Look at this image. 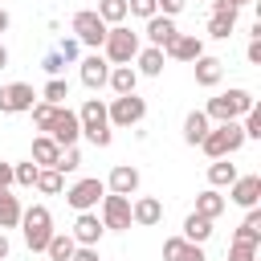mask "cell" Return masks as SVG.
Returning <instances> with one entry per match:
<instances>
[{"label": "cell", "instance_id": "6da1fadb", "mask_svg": "<svg viewBox=\"0 0 261 261\" xmlns=\"http://www.w3.org/2000/svg\"><path fill=\"white\" fill-rule=\"evenodd\" d=\"M20 232H24V245L33 249V253H45V245L53 241V212L45 208V204H33V208H24L20 212Z\"/></svg>", "mask_w": 261, "mask_h": 261}, {"label": "cell", "instance_id": "7a4b0ae2", "mask_svg": "<svg viewBox=\"0 0 261 261\" xmlns=\"http://www.w3.org/2000/svg\"><path fill=\"white\" fill-rule=\"evenodd\" d=\"M257 106V98L249 94V90H228V94H216V98H208V118H216V122H241V114H249Z\"/></svg>", "mask_w": 261, "mask_h": 261}, {"label": "cell", "instance_id": "3957f363", "mask_svg": "<svg viewBox=\"0 0 261 261\" xmlns=\"http://www.w3.org/2000/svg\"><path fill=\"white\" fill-rule=\"evenodd\" d=\"M241 143H245V130H241V122H216V126H208V135H204V155L208 159H228L232 151H241Z\"/></svg>", "mask_w": 261, "mask_h": 261}, {"label": "cell", "instance_id": "277c9868", "mask_svg": "<svg viewBox=\"0 0 261 261\" xmlns=\"http://www.w3.org/2000/svg\"><path fill=\"white\" fill-rule=\"evenodd\" d=\"M135 53H139V33H130L126 24H110L106 41H102V57L110 65H130Z\"/></svg>", "mask_w": 261, "mask_h": 261}, {"label": "cell", "instance_id": "5b68a950", "mask_svg": "<svg viewBox=\"0 0 261 261\" xmlns=\"http://www.w3.org/2000/svg\"><path fill=\"white\" fill-rule=\"evenodd\" d=\"M77 122H82V135L94 143V147H110V118H106V106L98 98H86L82 110H77Z\"/></svg>", "mask_w": 261, "mask_h": 261}, {"label": "cell", "instance_id": "8992f818", "mask_svg": "<svg viewBox=\"0 0 261 261\" xmlns=\"http://www.w3.org/2000/svg\"><path fill=\"white\" fill-rule=\"evenodd\" d=\"M106 29H110V24H106L94 8H82V12H73V20H69V33L77 37V45H90V49H102Z\"/></svg>", "mask_w": 261, "mask_h": 261}, {"label": "cell", "instance_id": "52a82bcc", "mask_svg": "<svg viewBox=\"0 0 261 261\" xmlns=\"http://www.w3.org/2000/svg\"><path fill=\"white\" fill-rule=\"evenodd\" d=\"M45 135H49L57 147H77V139H82L77 110H69V106H57V110H53V118H49V126H45Z\"/></svg>", "mask_w": 261, "mask_h": 261}, {"label": "cell", "instance_id": "ba28073f", "mask_svg": "<svg viewBox=\"0 0 261 261\" xmlns=\"http://www.w3.org/2000/svg\"><path fill=\"white\" fill-rule=\"evenodd\" d=\"M143 114H147V102H143L139 94H118V98L106 106L110 126H139V122H143Z\"/></svg>", "mask_w": 261, "mask_h": 261}, {"label": "cell", "instance_id": "9c48e42d", "mask_svg": "<svg viewBox=\"0 0 261 261\" xmlns=\"http://www.w3.org/2000/svg\"><path fill=\"white\" fill-rule=\"evenodd\" d=\"M135 220H130V196H114V192H106L102 196V228H110V232H126Z\"/></svg>", "mask_w": 261, "mask_h": 261}, {"label": "cell", "instance_id": "30bf717a", "mask_svg": "<svg viewBox=\"0 0 261 261\" xmlns=\"http://www.w3.org/2000/svg\"><path fill=\"white\" fill-rule=\"evenodd\" d=\"M37 102V90L29 82H8L0 86V114H20V110H33Z\"/></svg>", "mask_w": 261, "mask_h": 261}, {"label": "cell", "instance_id": "8fae6325", "mask_svg": "<svg viewBox=\"0 0 261 261\" xmlns=\"http://www.w3.org/2000/svg\"><path fill=\"white\" fill-rule=\"evenodd\" d=\"M102 196H106V184H102V179H77V184L65 192V200H69L77 212H90Z\"/></svg>", "mask_w": 261, "mask_h": 261}, {"label": "cell", "instance_id": "7c38bea8", "mask_svg": "<svg viewBox=\"0 0 261 261\" xmlns=\"http://www.w3.org/2000/svg\"><path fill=\"white\" fill-rule=\"evenodd\" d=\"M237 12H241V8H232V4H224V0H212L208 37H216V41H228V37H232V29H237Z\"/></svg>", "mask_w": 261, "mask_h": 261}, {"label": "cell", "instance_id": "4fadbf2b", "mask_svg": "<svg viewBox=\"0 0 261 261\" xmlns=\"http://www.w3.org/2000/svg\"><path fill=\"white\" fill-rule=\"evenodd\" d=\"M102 232H106V228H102V216H98V212H77V220H73V232H69V237H73L77 245L94 249V245L102 241Z\"/></svg>", "mask_w": 261, "mask_h": 261}, {"label": "cell", "instance_id": "5bb4252c", "mask_svg": "<svg viewBox=\"0 0 261 261\" xmlns=\"http://www.w3.org/2000/svg\"><path fill=\"white\" fill-rule=\"evenodd\" d=\"M200 53H204V41L196 33H175V41L163 49V57H171V61H196Z\"/></svg>", "mask_w": 261, "mask_h": 261}, {"label": "cell", "instance_id": "9a60e30c", "mask_svg": "<svg viewBox=\"0 0 261 261\" xmlns=\"http://www.w3.org/2000/svg\"><path fill=\"white\" fill-rule=\"evenodd\" d=\"M192 73H196V86L212 90V86H220V77H224V61H220V57H208V53H200V57L192 61Z\"/></svg>", "mask_w": 261, "mask_h": 261}, {"label": "cell", "instance_id": "2e32d148", "mask_svg": "<svg viewBox=\"0 0 261 261\" xmlns=\"http://www.w3.org/2000/svg\"><path fill=\"white\" fill-rule=\"evenodd\" d=\"M175 33H179V29H175V16H159V12H155V16L147 20V41H151V49H167V45L175 41Z\"/></svg>", "mask_w": 261, "mask_h": 261}, {"label": "cell", "instance_id": "e0dca14e", "mask_svg": "<svg viewBox=\"0 0 261 261\" xmlns=\"http://www.w3.org/2000/svg\"><path fill=\"white\" fill-rule=\"evenodd\" d=\"M106 77H110V61H106L102 53H90V57H82V86H90V90H102V86H106Z\"/></svg>", "mask_w": 261, "mask_h": 261}, {"label": "cell", "instance_id": "ac0fdd59", "mask_svg": "<svg viewBox=\"0 0 261 261\" xmlns=\"http://www.w3.org/2000/svg\"><path fill=\"white\" fill-rule=\"evenodd\" d=\"M139 188V171L130 167V163H114V171H110V179H106V192H114V196H130Z\"/></svg>", "mask_w": 261, "mask_h": 261}, {"label": "cell", "instance_id": "d6986e66", "mask_svg": "<svg viewBox=\"0 0 261 261\" xmlns=\"http://www.w3.org/2000/svg\"><path fill=\"white\" fill-rule=\"evenodd\" d=\"M130 220H135V224H143V228H151V224H159V220H163V204H159L155 196H139V200L130 204Z\"/></svg>", "mask_w": 261, "mask_h": 261}, {"label": "cell", "instance_id": "ffe728a7", "mask_svg": "<svg viewBox=\"0 0 261 261\" xmlns=\"http://www.w3.org/2000/svg\"><path fill=\"white\" fill-rule=\"evenodd\" d=\"M228 188H232V200H237L241 208H257V200H261V179H257V175H245V179H232Z\"/></svg>", "mask_w": 261, "mask_h": 261}, {"label": "cell", "instance_id": "44dd1931", "mask_svg": "<svg viewBox=\"0 0 261 261\" xmlns=\"http://www.w3.org/2000/svg\"><path fill=\"white\" fill-rule=\"evenodd\" d=\"M208 126H212V118H208L204 110H192V114L184 118V143H188V147H200L204 135H208Z\"/></svg>", "mask_w": 261, "mask_h": 261}, {"label": "cell", "instance_id": "7402d4cb", "mask_svg": "<svg viewBox=\"0 0 261 261\" xmlns=\"http://www.w3.org/2000/svg\"><path fill=\"white\" fill-rule=\"evenodd\" d=\"M106 86H110L114 94H135V86H139V73H135V65H110V77H106Z\"/></svg>", "mask_w": 261, "mask_h": 261}, {"label": "cell", "instance_id": "603a6c76", "mask_svg": "<svg viewBox=\"0 0 261 261\" xmlns=\"http://www.w3.org/2000/svg\"><path fill=\"white\" fill-rule=\"evenodd\" d=\"M20 212V196H12V188H0V228H16Z\"/></svg>", "mask_w": 261, "mask_h": 261}, {"label": "cell", "instance_id": "cb8c5ba5", "mask_svg": "<svg viewBox=\"0 0 261 261\" xmlns=\"http://www.w3.org/2000/svg\"><path fill=\"white\" fill-rule=\"evenodd\" d=\"M224 212V196L216 192V188H204L200 196H196V216H204V220H216Z\"/></svg>", "mask_w": 261, "mask_h": 261}, {"label": "cell", "instance_id": "d4e9b609", "mask_svg": "<svg viewBox=\"0 0 261 261\" xmlns=\"http://www.w3.org/2000/svg\"><path fill=\"white\" fill-rule=\"evenodd\" d=\"M184 241H192V245H204L208 237H212V220H204V216H196V212H188L184 216V232H179Z\"/></svg>", "mask_w": 261, "mask_h": 261}, {"label": "cell", "instance_id": "484cf974", "mask_svg": "<svg viewBox=\"0 0 261 261\" xmlns=\"http://www.w3.org/2000/svg\"><path fill=\"white\" fill-rule=\"evenodd\" d=\"M232 241H237V245H253V249L261 245V212H257V208H249V216L241 220V228H237Z\"/></svg>", "mask_w": 261, "mask_h": 261}, {"label": "cell", "instance_id": "4316f807", "mask_svg": "<svg viewBox=\"0 0 261 261\" xmlns=\"http://www.w3.org/2000/svg\"><path fill=\"white\" fill-rule=\"evenodd\" d=\"M57 155H61V147H57L49 135H37V139H33V163H37V167H53Z\"/></svg>", "mask_w": 261, "mask_h": 261}, {"label": "cell", "instance_id": "83f0119b", "mask_svg": "<svg viewBox=\"0 0 261 261\" xmlns=\"http://www.w3.org/2000/svg\"><path fill=\"white\" fill-rule=\"evenodd\" d=\"M135 61H139L135 73H147V77H159L163 73V49H139Z\"/></svg>", "mask_w": 261, "mask_h": 261}, {"label": "cell", "instance_id": "f1b7e54d", "mask_svg": "<svg viewBox=\"0 0 261 261\" xmlns=\"http://www.w3.org/2000/svg\"><path fill=\"white\" fill-rule=\"evenodd\" d=\"M73 249H77V241H73L69 232H53V241L45 245L49 261H69V257H73Z\"/></svg>", "mask_w": 261, "mask_h": 261}, {"label": "cell", "instance_id": "f546056e", "mask_svg": "<svg viewBox=\"0 0 261 261\" xmlns=\"http://www.w3.org/2000/svg\"><path fill=\"white\" fill-rule=\"evenodd\" d=\"M232 179H241L232 163H224V159H212V163H208V184H212V188H228Z\"/></svg>", "mask_w": 261, "mask_h": 261}, {"label": "cell", "instance_id": "4dcf8cb0", "mask_svg": "<svg viewBox=\"0 0 261 261\" xmlns=\"http://www.w3.org/2000/svg\"><path fill=\"white\" fill-rule=\"evenodd\" d=\"M106 24H122L130 12H126V0H98V8H94Z\"/></svg>", "mask_w": 261, "mask_h": 261}, {"label": "cell", "instance_id": "1f68e13d", "mask_svg": "<svg viewBox=\"0 0 261 261\" xmlns=\"http://www.w3.org/2000/svg\"><path fill=\"white\" fill-rule=\"evenodd\" d=\"M65 98H69V82H65V77H49V82H45V90H41V102L61 106Z\"/></svg>", "mask_w": 261, "mask_h": 261}, {"label": "cell", "instance_id": "d6a6232c", "mask_svg": "<svg viewBox=\"0 0 261 261\" xmlns=\"http://www.w3.org/2000/svg\"><path fill=\"white\" fill-rule=\"evenodd\" d=\"M33 188H37V192H45V196H57V192L65 188V179H61V171H53V167H41Z\"/></svg>", "mask_w": 261, "mask_h": 261}, {"label": "cell", "instance_id": "836d02e7", "mask_svg": "<svg viewBox=\"0 0 261 261\" xmlns=\"http://www.w3.org/2000/svg\"><path fill=\"white\" fill-rule=\"evenodd\" d=\"M77 167H82V151H77V147H61V155H57L53 171H61V175H65V171H77Z\"/></svg>", "mask_w": 261, "mask_h": 261}, {"label": "cell", "instance_id": "e575fe53", "mask_svg": "<svg viewBox=\"0 0 261 261\" xmlns=\"http://www.w3.org/2000/svg\"><path fill=\"white\" fill-rule=\"evenodd\" d=\"M37 171H41V167H37L33 159H29V163H12V184L33 188V184H37Z\"/></svg>", "mask_w": 261, "mask_h": 261}, {"label": "cell", "instance_id": "d590c367", "mask_svg": "<svg viewBox=\"0 0 261 261\" xmlns=\"http://www.w3.org/2000/svg\"><path fill=\"white\" fill-rule=\"evenodd\" d=\"M53 110H57V106H49V102H41V98L33 102V126H37L41 135H45V126H49V118H53Z\"/></svg>", "mask_w": 261, "mask_h": 261}, {"label": "cell", "instance_id": "8d00e7d4", "mask_svg": "<svg viewBox=\"0 0 261 261\" xmlns=\"http://www.w3.org/2000/svg\"><path fill=\"white\" fill-rule=\"evenodd\" d=\"M167 261H208V257H204V249H200V245L184 241V245H179V249H175V253H171Z\"/></svg>", "mask_w": 261, "mask_h": 261}, {"label": "cell", "instance_id": "74e56055", "mask_svg": "<svg viewBox=\"0 0 261 261\" xmlns=\"http://www.w3.org/2000/svg\"><path fill=\"white\" fill-rule=\"evenodd\" d=\"M241 130H245V139H261V110H257V106H253V110L245 114Z\"/></svg>", "mask_w": 261, "mask_h": 261}, {"label": "cell", "instance_id": "f35d334b", "mask_svg": "<svg viewBox=\"0 0 261 261\" xmlns=\"http://www.w3.org/2000/svg\"><path fill=\"white\" fill-rule=\"evenodd\" d=\"M57 53H61V61H77V53H82V45H77V37H61V45H57Z\"/></svg>", "mask_w": 261, "mask_h": 261}, {"label": "cell", "instance_id": "ab89813d", "mask_svg": "<svg viewBox=\"0 0 261 261\" xmlns=\"http://www.w3.org/2000/svg\"><path fill=\"white\" fill-rule=\"evenodd\" d=\"M41 69L49 73V77H61V69H65V61H61V53L53 49V53H45V61H41Z\"/></svg>", "mask_w": 261, "mask_h": 261}, {"label": "cell", "instance_id": "60d3db41", "mask_svg": "<svg viewBox=\"0 0 261 261\" xmlns=\"http://www.w3.org/2000/svg\"><path fill=\"white\" fill-rule=\"evenodd\" d=\"M126 12H135V16H147V20H151L159 8H155V0H126Z\"/></svg>", "mask_w": 261, "mask_h": 261}, {"label": "cell", "instance_id": "b9f144b4", "mask_svg": "<svg viewBox=\"0 0 261 261\" xmlns=\"http://www.w3.org/2000/svg\"><path fill=\"white\" fill-rule=\"evenodd\" d=\"M228 261H257V249H253V245H237V241H232V245H228Z\"/></svg>", "mask_w": 261, "mask_h": 261}, {"label": "cell", "instance_id": "7bdbcfd3", "mask_svg": "<svg viewBox=\"0 0 261 261\" xmlns=\"http://www.w3.org/2000/svg\"><path fill=\"white\" fill-rule=\"evenodd\" d=\"M184 4H188V0H155L159 16H175V12H184Z\"/></svg>", "mask_w": 261, "mask_h": 261}, {"label": "cell", "instance_id": "ee69618b", "mask_svg": "<svg viewBox=\"0 0 261 261\" xmlns=\"http://www.w3.org/2000/svg\"><path fill=\"white\" fill-rule=\"evenodd\" d=\"M69 261H98V253H94V249H86V245H77Z\"/></svg>", "mask_w": 261, "mask_h": 261}, {"label": "cell", "instance_id": "f6af8a7d", "mask_svg": "<svg viewBox=\"0 0 261 261\" xmlns=\"http://www.w3.org/2000/svg\"><path fill=\"white\" fill-rule=\"evenodd\" d=\"M179 245H184V237H167V241H163V261H167V257H171Z\"/></svg>", "mask_w": 261, "mask_h": 261}, {"label": "cell", "instance_id": "bcb514c9", "mask_svg": "<svg viewBox=\"0 0 261 261\" xmlns=\"http://www.w3.org/2000/svg\"><path fill=\"white\" fill-rule=\"evenodd\" d=\"M0 188H12V163L0 159Z\"/></svg>", "mask_w": 261, "mask_h": 261}, {"label": "cell", "instance_id": "7dc6e473", "mask_svg": "<svg viewBox=\"0 0 261 261\" xmlns=\"http://www.w3.org/2000/svg\"><path fill=\"white\" fill-rule=\"evenodd\" d=\"M249 61L261 65V41H249Z\"/></svg>", "mask_w": 261, "mask_h": 261}, {"label": "cell", "instance_id": "c3c4849f", "mask_svg": "<svg viewBox=\"0 0 261 261\" xmlns=\"http://www.w3.org/2000/svg\"><path fill=\"white\" fill-rule=\"evenodd\" d=\"M8 24H12V16H8L4 8H0V33H8Z\"/></svg>", "mask_w": 261, "mask_h": 261}, {"label": "cell", "instance_id": "681fc988", "mask_svg": "<svg viewBox=\"0 0 261 261\" xmlns=\"http://www.w3.org/2000/svg\"><path fill=\"white\" fill-rule=\"evenodd\" d=\"M0 261H8V237L0 232Z\"/></svg>", "mask_w": 261, "mask_h": 261}, {"label": "cell", "instance_id": "f907efd6", "mask_svg": "<svg viewBox=\"0 0 261 261\" xmlns=\"http://www.w3.org/2000/svg\"><path fill=\"white\" fill-rule=\"evenodd\" d=\"M4 65H8V49L0 45V69H4Z\"/></svg>", "mask_w": 261, "mask_h": 261}, {"label": "cell", "instance_id": "816d5d0a", "mask_svg": "<svg viewBox=\"0 0 261 261\" xmlns=\"http://www.w3.org/2000/svg\"><path fill=\"white\" fill-rule=\"evenodd\" d=\"M224 4H232V8H245V4H249V0H224Z\"/></svg>", "mask_w": 261, "mask_h": 261}]
</instances>
